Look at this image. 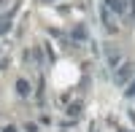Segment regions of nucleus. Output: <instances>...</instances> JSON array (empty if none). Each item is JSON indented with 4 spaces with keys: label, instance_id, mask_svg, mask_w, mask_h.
<instances>
[{
    "label": "nucleus",
    "instance_id": "423d86ee",
    "mask_svg": "<svg viewBox=\"0 0 135 132\" xmlns=\"http://www.w3.org/2000/svg\"><path fill=\"white\" fill-rule=\"evenodd\" d=\"M130 94H135V84H132V89H130Z\"/></svg>",
    "mask_w": 135,
    "mask_h": 132
},
{
    "label": "nucleus",
    "instance_id": "f257e3e1",
    "mask_svg": "<svg viewBox=\"0 0 135 132\" xmlns=\"http://www.w3.org/2000/svg\"><path fill=\"white\" fill-rule=\"evenodd\" d=\"M105 6H108V8H114L116 14H124V0H108Z\"/></svg>",
    "mask_w": 135,
    "mask_h": 132
},
{
    "label": "nucleus",
    "instance_id": "20e7f679",
    "mask_svg": "<svg viewBox=\"0 0 135 132\" xmlns=\"http://www.w3.org/2000/svg\"><path fill=\"white\" fill-rule=\"evenodd\" d=\"M25 132H38V127H35V124H30V121H27V124H25Z\"/></svg>",
    "mask_w": 135,
    "mask_h": 132
},
{
    "label": "nucleus",
    "instance_id": "f03ea898",
    "mask_svg": "<svg viewBox=\"0 0 135 132\" xmlns=\"http://www.w3.org/2000/svg\"><path fill=\"white\" fill-rule=\"evenodd\" d=\"M16 89H19L22 97H27V94H30V84H27V81H16Z\"/></svg>",
    "mask_w": 135,
    "mask_h": 132
},
{
    "label": "nucleus",
    "instance_id": "7ed1b4c3",
    "mask_svg": "<svg viewBox=\"0 0 135 132\" xmlns=\"http://www.w3.org/2000/svg\"><path fill=\"white\" fill-rule=\"evenodd\" d=\"M127 75H130V68H122V73L116 75V78H119V81H127Z\"/></svg>",
    "mask_w": 135,
    "mask_h": 132
},
{
    "label": "nucleus",
    "instance_id": "39448f33",
    "mask_svg": "<svg viewBox=\"0 0 135 132\" xmlns=\"http://www.w3.org/2000/svg\"><path fill=\"white\" fill-rule=\"evenodd\" d=\"M3 132H16V127H11V124H8V127H3Z\"/></svg>",
    "mask_w": 135,
    "mask_h": 132
}]
</instances>
